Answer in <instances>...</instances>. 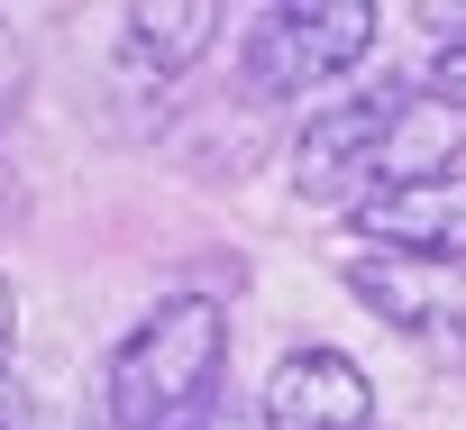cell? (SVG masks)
<instances>
[{"instance_id": "obj_12", "label": "cell", "mask_w": 466, "mask_h": 430, "mask_svg": "<svg viewBox=\"0 0 466 430\" xmlns=\"http://www.w3.org/2000/svg\"><path fill=\"white\" fill-rule=\"evenodd\" d=\"M0 430H37V403H28V384L0 366Z\"/></svg>"}, {"instance_id": "obj_9", "label": "cell", "mask_w": 466, "mask_h": 430, "mask_svg": "<svg viewBox=\"0 0 466 430\" xmlns=\"http://www.w3.org/2000/svg\"><path fill=\"white\" fill-rule=\"evenodd\" d=\"M411 19L430 28V46H466V0H420Z\"/></svg>"}, {"instance_id": "obj_6", "label": "cell", "mask_w": 466, "mask_h": 430, "mask_svg": "<svg viewBox=\"0 0 466 430\" xmlns=\"http://www.w3.org/2000/svg\"><path fill=\"white\" fill-rule=\"evenodd\" d=\"M348 293H357L375 321L411 330V339H430V330H466V266H430V257H375V248H357V257H348Z\"/></svg>"}, {"instance_id": "obj_10", "label": "cell", "mask_w": 466, "mask_h": 430, "mask_svg": "<svg viewBox=\"0 0 466 430\" xmlns=\"http://www.w3.org/2000/svg\"><path fill=\"white\" fill-rule=\"evenodd\" d=\"M420 92H439V101H466V46H439L430 56V83Z\"/></svg>"}, {"instance_id": "obj_14", "label": "cell", "mask_w": 466, "mask_h": 430, "mask_svg": "<svg viewBox=\"0 0 466 430\" xmlns=\"http://www.w3.org/2000/svg\"><path fill=\"white\" fill-rule=\"evenodd\" d=\"M192 430H266V421H257V412H219V403H210V412H201Z\"/></svg>"}, {"instance_id": "obj_8", "label": "cell", "mask_w": 466, "mask_h": 430, "mask_svg": "<svg viewBox=\"0 0 466 430\" xmlns=\"http://www.w3.org/2000/svg\"><path fill=\"white\" fill-rule=\"evenodd\" d=\"M219 0H137V10H119V56L156 83H174L183 65H201L219 46Z\"/></svg>"}, {"instance_id": "obj_11", "label": "cell", "mask_w": 466, "mask_h": 430, "mask_svg": "<svg viewBox=\"0 0 466 430\" xmlns=\"http://www.w3.org/2000/svg\"><path fill=\"white\" fill-rule=\"evenodd\" d=\"M19 92H28V56H19V37L0 28V119L19 110Z\"/></svg>"}, {"instance_id": "obj_15", "label": "cell", "mask_w": 466, "mask_h": 430, "mask_svg": "<svg viewBox=\"0 0 466 430\" xmlns=\"http://www.w3.org/2000/svg\"><path fill=\"white\" fill-rule=\"evenodd\" d=\"M10 220H19V174L0 165V230H10Z\"/></svg>"}, {"instance_id": "obj_7", "label": "cell", "mask_w": 466, "mask_h": 430, "mask_svg": "<svg viewBox=\"0 0 466 430\" xmlns=\"http://www.w3.org/2000/svg\"><path fill=\"white\" fill-rule=\"evenodd\" d=\"M293 183H302V201H366L375 192V92H357L302 128Z\"/></svg>"}, {"instance_id": "obj_4", "label": "cell", "mask_w": 466, "mask_h": 430, "mask_svg": "<svg viewBox=\"0 0 466 430\" xmlns=\"http://www.w3.org/2000/svg\"><path fill=\"white\" fill-rule=\"evenodd\" d=\"M266 430H375V384L348 348H293L257 403Z\"/></svg>"}, {"instance_id": "obj_1", "label": "cell", "mask_w": 466, "mask_h": 430, "mask_svg": "<svg viewBox=\"0 0 466 430\" xmlns=\"http://www.w3.org/2000/svg\"><path fill=\"white\" fill-rule=\"evenodd\" d=\"M228 312L201 293H165L101 366V430H192L219 403Z\"/></svg>"}, {"instance_id": "obj_3", "label": "cell", "mask_w": 466, "mask_h": 430, "mask_svg": "<svg viewBox=\"0 0 466 430\" xmlns=\"http://www.w3.org/2000/svg\"><path fill=\"white\" fill-rule=\"evenodd\" d=\"M357 239L375 257H430V266H466V174H430V183H393L357 201Z\"/></svg>"}, {"instance_id": "obj_2", "label": "cell", "mask_w": 466, "mask_h": 430, "mask_svg": "<svg viewBox=\"0 0 466 430\" xmlns=\"http://www.w3.org/2000/svg\"><path fill=\"white\" fill-rule=\"evenodd\" d=\"M366 46H375V0H275V10H257L238 65H248V83L275 101V92L339 83Z\"/></svg>"}, {"instance_id": "obj_13", "label": "cell", "mask_w": 466, "mask_h": 430, "mask_svg": "<svg viewBox=\"0 0 466 430\" xmlns=\"http://www.w3.org/2000/svg\"><path fill=\"white\" fill-rule=\"evenodd\" d=\"M10 348H19V293H10V275H0V366H10Z\"/></svg>"}, {"instance_id": "obj_5", "label": "cell", "mask_w": 466, "mask_h": 430, "mask_svg": "<svg viewBox=\"0 0 466 430\" xmlns=\"http://www.w3.org/2000/svg\"><path fill=\"white\" fill-rule=\"evenodd\" d=\"M457 156H466V101H439L411 83L375 92V192L457 174Z\"/></svg>"}]
</instances>
